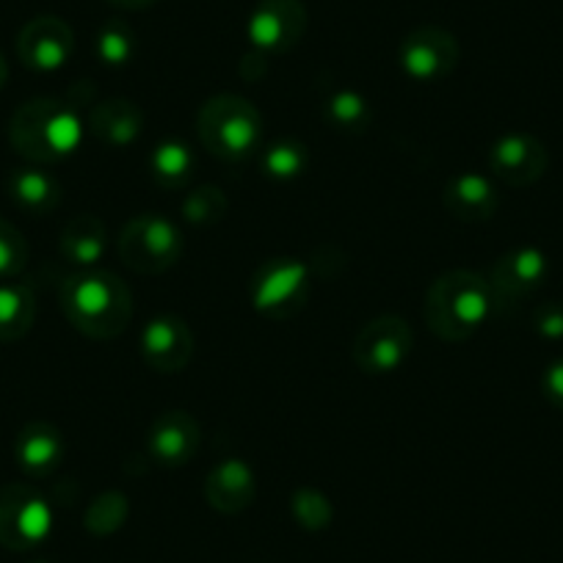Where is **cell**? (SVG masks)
I'll return each instance as SVG.
<instances>
[{
    "mask_svg": "<svg viewBox=\"0 0 563 563\" xmlns=\"http://www.w3.org/2000/svg\"><path fill=\"white\" fill-rule=\"evenodd\" d=\"M58 305L75 332L91 340H113L133 321V296L113 271L89 268L67 276Z\"/></svg>",
    "mask_w": 563,
    "mask_h": 563,
    "instance_id": "6da1fadb",
    "label": "cell"
},
{
    "mask_svg": "<svg viewBox=\"0 0 563 563\" xmlns=\"http://www.w3.org/2000/svg\"><path fill=\"white\" fill-rule=\"evenodd\" d=\"M489 279L467 268L445 271L431 282L422 316L431 334L445 343H464L473 338L495 307Z\"/></svg>",
    "mask_w": 563,
    "mask_h": 563,
    "instance_id": "7a4b0ae2",
    "label": "cell"
},
{
    "mask_svg": "<svg viewBox=\"0 0 563 563\" xmlns=\"http://www.w3.org/2000/svg\"><path fill=\"white\" fill-rule=\"evenodd\" d=\"M9 141L14 153L31 164H58L78 153L84 141V119L69 102L36 97L12 113Z\"/></svg>",
    "mask_w": 563,
    "mask_h": 563,
    "instance_id": "3957f363",
    "label": "cell"
},
{
    "mask_svg": "<svg viewBox=\"0 0 563 563\" xmlns=\"http://www.w3.org/2000/svg\"><path fill=\"white\" fill-rule=\"evenodd\" d=\"M197 133L210 155L224 164H246L263 141V117L238 95H216L199 108Z\"/></svg>",
    "mask_w": 563,
    "mask_h": 563,
    "instance_id": "277c9868",
    "label": "cell"
},
{
    "mask_svg": "<svg viewBox=\"0 0 563 563\" xmlns=\"http://www.w3.org/2000/svg\"><path fill=\"white\" fill-rule=\"evenodd\" d=\"M119 260L135 274L158 276L175 268L186 249L180 227L161 213L133 216L119 232Z\"/></svg>",
    "mask_w": 563,
    "mask_h": 563,
    "instance_id": "5b68a950",
    "label": "cell"
},
{
    "mask_svg": "<svg viewBox=\"0 0 563 563\" xmlns=\"http://www.w3.org/2000/svg\"><path fill=\"white\" fill-rule=\"evenodd\" d=\"M252 305L271 321H290L310 299V268L296 257H271L252 276Z\"/></svg>",
    "mask_w": 563,
    "mask_h": 563,
    "instance_id": "8992f818",
    "label": "cell"
},
{
    "mask_svg": "<svg viewBox=\"0 0 563 563\" xmlns=\"http://www.w3.org/2000/svg\"><path fill=\"white\" fill-rule=\"evenodd\" d=\"M53 530V508L29 484L0 486V547L29 552L45 544Z\"/></svg>",
    "mask_w": 563,
    "mask_h": 563,
    "instance_id": "52a82bcc",
    "label": "cell"
},
{
    "mask_svg": "<svg viewBox=\"0 0 563 563\" xmlns=\"http://www.w3.org/2000/svg\"><path fill=\"white\" fill-rule=\"evenodd\" d=\"M415 351V332L400 316H378L356 332L351 360L362 373L389 376L409 362Z\"/></svg>",
    "mask_w": 563,
    "mask_h": 563,
    "instance_id": "ba28073f",
    "label": "cell"
},
{
    "mask_svg": "<svg viewBox=\"0 0 563 563\" xmlns=\"http://www.w3.org/2000/svg\"><path fill=\"white\" fill-rule=\"evenodd\" d=\"M307 31V9L301 0H260L249 18V42L260 58L290 53Z\"/></svg>",
    "mask_w": 563,
    "mask_h": 563,
    "instance_id": "9c48e42d",
    "label": "cell"
},
{
    "mask_svg": "<svg viewBox=\"0 0 563 563\" xmlns=\"http://www.w3.org/2000/svg\"><path fill=\"white\" fill-rule=\"evenodd\" d=\"M459 42L440 25H420L400 45V67L411 80L437 84L459 67Z\"/></svg>",
    "mask_w": 563,
    "mask_h": 563,
    "instance_id": "30bf717a",
    "label": "cell"
},
{
    "mask_svg": "<svg viewBox=\"0 0 563 563\" xmlns=\"http://www.w3.org/2000/svg\"><path fill=\"white\" fill-rule=\"evenodd\" d=\"M550 166L547 147L530 133H506L492 144L489 172L508 188H528L544 177Z\"/></svg>",
    "mask_w": 563,
    "mask_h": 563,
    "instance_id": "8fae6325",
    "label": "cell"
},
{
    "mask_svg": "<svg viewBox=\"0 0 563 563\" xmlns=\"http://www.w3.org/2000/svg\"><path fill=\"white\" fill-rule=\"evenodd\" d=\"M75 34L62 18H34L18 36V56L34 73H56L73 58Z\"/></svg>",
    "mask_w": 563,
    "mask_h": 563,
    "instance_id": "7c38bea8",
    "label": "cell"
},
{
    "mask_svg": "<svg viewBox=\"0 0 563 563\" xmlns=\"http://www.w3.org/2000/svg\"><path fill=\"white\" fill-rule=\"evenodd\" d=\"M202 445V429L197 417L183 409L164 411L153 420L147 431V453L161 467H186Z\"/></svg>",
    "mask_w": 563,
    "mask_h": 563,
    "instance_id": "4fadbf2b",
    "label": "cell"
},
{
    "mask_svg": "<svg viewBox=\"0 0 563 563\" xmlns=\"http://www.w3.org/2000/svg\"><path fill=\"white\" fill-rule=\"evenodd\" d=\"M141 356L153 371L180 373L194 360V334L177 316H158L141 329Z\"/></svg>",
    "mask_w": 563,
    "mask_h": 563,
    "instance_id": "5bb4252c",
    "label": "cell"
},
{
    "mask_svg": "<svg viewBox=\"0 0 563 563\" xmlns=\"http://www.w3.org/2000/svg\"><path fill=\"white\" fill-rule=\"evenodd\" d=\"M550 274V260L536 246H517L492 265L489 285L495 299L519 301L539 290Z\"/></svg>",
    "mask_w": 563,
    "mask_h": 563,
    "instance_id": "9a60e30c",
    "label": "cell"
},
{
    "mask_svg": "<svg viewBox=\"0 0 563 563\" xmlns=\"http://www.w3.org/2000/svg\"><path fill=\"white\" fill-rule=\"evenodd\" d=\"M64 437L56 426L45 420L29 422L14 440V462L25 478H51L64 462Z\"/></svg>",
    "mask_w": 563,
    "mask_h": 563,
    "instance_id": "2e32d148",
    "label": "cell"
},
{
    "mask_svg": "<svg viewBox=\"0 0 563 563\" xmlns=\"http://www.w3.org/2000/svg\"><path fill=\"white\" fill-rule=\"evenodd\" d=\"M205 497L210 508L235 517L246 511L257 497V478L243 459H224L205 478Z\"/></svg>",
    "mask_w": 563,
    "mask_h": 563,
    "instance_id": "e0dca14e",
    "label": "cell"
},
{
    "mask_svg": "<svg viewBox=\"0 0 563 563\" xmlns=\"http://www.w3.org/2000/svg\"><path fill=\"white\" fill-rule=\"evenodd\" d=\"M442 202L453 219L464 221V224H481L497 213L500 194L489 177L478 175V172H462V175L451 177L445 194H442Z\"/></svg>",
    "mask_w": 563,
    "mask_h": 563,
    "instance_id": "ac0fdd59",
    "label": "cell"
},
{
    "mask_svg": "<svg viewBox=\"0 0 563 563\" xmlns=\"http://www.w3.org/2000/svg\"><path fill=\"white\" fill-rule=\"evenodd\" d=\"M7 194L18 210H23L31 219H42L51 216L53 210L62 205V183L51 175V172L40 169V166H23L14 169L7 180Z\"/></svg>",
    "mask_w": 563,
    "mask_h": 563,
    "instance_id": "d6986e66",
    "label": "cell"
},
{
    "mask_svg": "<svg viewBox=\"0 0 563 563\" xmlns=\"http://www.w3.org/2000/svg\"><path fill=\"white\" fill-rule=\"evenodd\" d=\"M106 249H108L106 221H100L91 213L75 216L73 221H67V227L62 230V238H58V252H62V257L67 260L69 265H75L78 271L97 268V263L102 260Z\"/></svg>",
    "mask_w": 563,
    "mask_h": 563,
    "instance_id": "ffe728a7",
    "label": "cell"
},
{
    "mask_svg": "<svg viewBox=\"0 0 563 563\" xmlns=\"http://www.w3.org/2000/svg\"><path fill=\"white\" fill-rule=\"evenodd\" d=\"M89 130L108 147H128L144 130V113L130 100H102L91 108Z\"/></svg>",
    "mask_w": 563,
    "mask_h": 563,
    "instance_id": "44dd1931",
    "label": "cell"
},
{
    "mask_svg": "<svg viewBox=\"0 0 563 563\" xmlns=\"http://www.w3.org/2000/svg\"><path fill=\"white\" fill-rule=\"evenodd\" d=\"M36 323V296L23 282H0V343H18Z\"/></svg>",
    "mask_w": 563,
    "mask_h": 563,
    "instance_id": "7402d4cb",
    "label": "cell"
},
{
    "mask_svg": "<svg viewBox=\"0 0 563 563\" xmlns=\"http://www.w3.org/2000/svg\"><path fill=\"white\" fill-rule=\"evenodd\" d=\"M194 169H197V155L186 141L166 139L155 144V150L150 153V175L166 191L186 188L191 183Z\"/></svg>",
    "mask_w": 563,
    "mask_h": 563,
    "instance_id": "603a6c76",
    "label": "cell"
},
{
    "mask_svg": "<svg viewBox=\"0 0 563 563\" xmlns=\"http://www.w3.org/2000/svg\"><path fill=\"white\" fill-rule=\"evenodd\" d=\"M323 117L332 124L334 130L349 135H360L371 128L373 122V108L360 91L340 89L334 95H329L327 106H323Z\"/></svg>",
    "mask_w": 563,
    "mask_h": 563,
    "instance_id": "cb8c5ba5",
    "label": "cell"
},
{
    "mask_svg": "<svg viewBox=\"0 0 563 563\" xmlns=\"http://www.w3.org/2000/svg\"><path fill=\"white\" fill-rule=\"evenodd\" d=\"M130 500L119 492H106L95 497L84 514V525L91 536H113L124 522H128Z\"/></svg>",
    "mask_w": 563,
    "mask_h": 563,
    "instance_id": "d4e9b609",
    "label": "cell"
},
{
    "mask_svg": "<svg viewBox=\"0 0 563 563\" xmlns=\"http://www.w3.org/2000/svg\"><path fill=\"white\" fill-rule=\"evenodd\" d=\"M97 58L108 67H124L133 62L135 53V34L128 23L122 20H108L100 31H97Z\"/></svg>",
    "mask_w": 563,
    "mask_h": 563,
    "instance_id": "484cf974",
    "label": "cell"
},
{
    "mask_svg": "<svg viewBox=\"0 0 563 563\" xmlns=\"http://www.w3.org/2000/svg\"><path fill=\"white\" fill-rule=\"evenodd\" d=\"M180 213L188 224L210 227L227 216V197L216 186H197L186 194L180 205Z\"/></svg>",
    "mask_w": 563,
    "mask_h": 563,
    "instance_id": "4316f807",
    "label": "cell"
},
{
    "mask_svg": "<svg viewBox=\"0 0 563 563\" xmlns=\"http://www.w3.org/2000/svg\"><path fill=\"white\" fill-rule=\"evenodd\" d=\"M307 169V147L299 141H276L263 153V172L271 180H294Z\"/></svg>",
    "mask_w": 563,
    "mask_h": 563,
    "instance_id": "83f0119b",
    "label": "cell"
},
{
    "mask_svg": "<svg viewBox=\"0 0 563 563\" xmlns=\"http://www.w3.org/2000/svg\"><path fill=\"white\" fill-rule=\"evenodd\" d=\"M29 265V241L12 221L0 219V282H12Z\"/></svg>",
    "mask_w": 563,
    "mask_h": 563,
    "instance_id": "f1b7e54d",
    "label": "cell"
},
{
    "mask_svg": "<svg viewBox=\"0 0 563 563\" xmlns=\"http://www.w3.org/2000/svg\"><path fill=\"white\" fill-rule=\"evenodd\" d=\"M290 511L305 530H327L334 517L332 503L318 489H296L290 497Z\"/></svg>",
    "mask_w": 563,
    "mask_h": 563,
    "instance_id": "f546056e",
    "label": "cell"
},
{
    "mask_svg": "<svg viewBox=\"0 0 563 563\" xmlns=\"http://www.w3.org/2000/svg\"><path fill=\"white\" fill-rule=\"evenodd\" d=\"M533 329L544 340H563V305L561 301H544L533 312Z\"/></svg>",
    "mask_w": 563,
    "mask_h": 563,
    "instance_id": "4dcf8cb0",
    "label": "cell"
},
{
    "mask_svg": "<svg viewBox=\"0 0 563 563\" xmlns=\"http://www.w3.org/2000/svg\"><path fill=\"white\" fill-rule=\"evenodd\" d=\"M541 393L555 409L563 411V356L552 360L541 373Z\"/></svg>",
    "mask_w": 563,
    "mask_h": 563,
    "instance_id": "1f68e13d",
    "label": "cell"
},
{
    "mask_svg": "<svg viewBox=\"0 0 563 563\" xmlns=\"http://www.w3.org/2000/svg\"><path fill=\"white\" fill-rule=\"evenodd\" d=\"M111 7L117 9H128V12H139V9H150L155 7L158 0H108Z\"/></svg>",
    "mask_w": 563,
    "mask_h": 563,
    "instance_id": "d6a6232c",
    "label": "cell"
},
{
    "mask_svg": "<svg viewBox=\"0 0 563 563\" xmlns=\"http://www.w3.org/2000/svg\"><path fill=\"white\" fill-rule=\"evenodd\" d=\"M9 80V67H7V58H3V53H0V89L7 86Z\"/></svg>",
    "mask_w": 563,
    "mask_h": 563,
    "instance_id": "836d02e7",
    "label": "cell"
}]
</instances>
